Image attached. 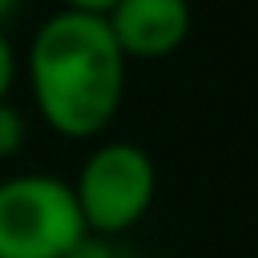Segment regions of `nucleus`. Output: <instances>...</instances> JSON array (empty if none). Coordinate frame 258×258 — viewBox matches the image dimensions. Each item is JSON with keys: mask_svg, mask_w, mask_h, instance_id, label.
<instances>
[{"mask_svg": "<svg viewBox=\"0 0 258 258\" xmlns=\"http://www.w3.org/2000/svg\"><path fill=\"white\" fill-rule=\"evenodd\" d=\"M28 77L44 125L73 141L97 137L125 97V56L105 16L89 12L60 8L36 28Z\"/></svg>", "mask_w": 258, "mask_h": 258, "instance_id": "nucleus-1", "label": "nucleus"}, {"mask_svg": "<svg viewBox=\"0 0 258 258\" xmlns=\"http://www.w3.org/2000/svg\"><path fill=\"white\" fill-rule=\"evenodd\" d=\"M69 185L89 234L125 238L157 198V165L133 141H105L85 157Z\"/></svg>", "mask_w": 258, "mask_h": 258, "instance_id": "nucleus-2", "label": "nucleus"}, {"mask_svg": "<svg viewBox=\"0 0 258 258\" xmlns=\"http://www.w3.org/2000/svg\"><path fill=\"white\" fill-rule=\"evenodd\" d=\"M85 234L64 177L16 173L0 181V258H64Z\"/></svg>", "mask_w": 258, "mask_h": 258, "instance_id": "nucleus-3", "label": "nucleus"}, {"mask_svg": "<svg viewBox=\"0 0 258 258\" xmlns=\"http://www.w3.org/2000/svg\"><path fill=\"white\" fill-rule=\"evenodd\" d=\"M105 24L125 60H157L189 36L194 12L189 0H117L105 12Z\"/></svg>", "mask_w": 258, "mask_h": 258, "instance_id": "nucleus-4", "label": "nucleus"}, {"mask_svg": "<svg viewBox=\"0 0 258 258\" xmlns=\"http://www.w3.org/2000/svg\"><path fill=\"white\" fill-rule=\"evenodd\" d=\"M24 137H28V125H24V113H20L16 105H8V101H0V157H12V153H20V145H24Z\"/></svg>", "mask_w": 258, "mask_h": 258, "instance_id": "nucleus-5", "label": "nucleus"}, {"mask_svg": "<svg viewBox=\"0 0 258 258\" xmlns=\"http://www.w3.org/2000/svg\"><path fill=\"white\" fill-rule=\"evenodd\" d=\"M64 258H137L121 238H105V234H85Z\"/></svg>", "mask_w": 258, "mask_h": 258, "instance_id": "nucleus-6", "label": "nucleus"}, {"mask_svg": "<svg viewBox=\"0 0 258 258\" xmlns=\"http://www.w3.org/2000/svg\"><path fill=\"white\" fill-rule=\"evenodd\" d=\"M12 77H16V56H12V44H8V36L0 32V101L8 97V89H12Z\"/></svg>", "mask_w": 258, "mask_h": 258, "instance_id": "nucleus-7", "label": "nucleus"}, {"mask_svg": "<svg viewBox=\"0 0 258 258\" xmlns=\"http://www.w3.org/2000/svg\"><path fill=\"white\" fill-rule=\"evenodd\" d=\"M113 4H117V0H64L69 12H89V16H105Z\"/></svg>", "mask_w": 258, "mask_h": 258, "instance_id": "nucleus-8", "label": "nucleus"}, {"mask_svg": "<svg viewBox=\"0 0 258 258\" xmlns=\"http://www.w3.org/2000/svg\"><path fill=\"white\" fill-rule=\"evenodd\" d=\"M16 4H20V0H0V20H8V16L16 12Z\"/></svg>", "mask_w": 258, "mask_h": 258, "instance_id": "nucleus-9", "label": "nucleus"}]
</instances>
